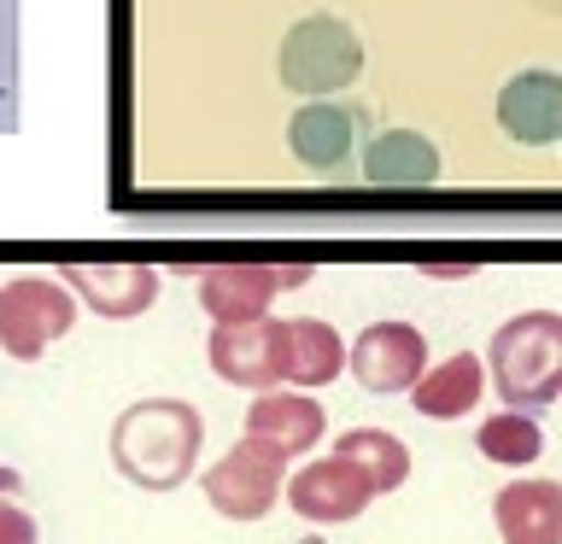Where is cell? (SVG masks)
Masks as SVG:
<instances>
[{
  "label": "cell",
  "mask_w": 562,
  "mask_h": 544,
  "mask_svg": "<svg viewBox=\"0 0 562 544\" xmlns=\"http://www.w3.org/2000/svg\"><path fill=\"white\" fill-rule=\"evenodd\" d=\"M323 404L305 398V393H258L252 398V410H246V433L263 439V445H276L281 456H299V451H311L316 439H323Z\"/></svg>",
  "instance_id": "cell-14"
},
{
  "label": "cell",
  "mask_w": 562,
  "mask_h": 544,
  "mask_svg": "<svg viewBox=\"0 0 562 544\" xmlns=\"http://www.w3.org/2000/svg\"><path fill=\"white\" fill-rule=\"evenodd\" d=\"M334 456L358 463L363 480L375 491H398L404 480H411V451H404V439L386 433V428H346L340 445H334Z\"/></svg>",
  "instance_id": "cell-18"
},
{
  "label": "cell",
  "mask_w": 562,
  "mask_h": 544,
  "mask_svg": "<svg viewBox=\"0 0 562 544\" xmlns=\"http://www.w3.org/2000/svg\"><path fill=\"white\" fill-rule=\"evenodd\" d=\"M369 498H375V486L363 480L358 463H346V456H323V463H305L288 480V503L299 521L311 526H346L358 521Z\"/></svg>",
  "instance_id": "cell-8"
},
{
  "label": "cell",
  "mask_w": 562,
  "mask_h": 544,
  "mask_svg": "<svg viewBox=\"0 0 562 544\" xmlns=\"http://www.w3.org/2000/svg\"><path fill=\"white\" fill-rule=\"evenodd\" d=\"M59 281L94 316H112V322H130V316L153 310L158 298V270H147V263H65Z\"/></svg>",
  "instance_id": "cell-11"
},
{
  "label": "cell",
  "mask_w": 562,
  "mask_h": 544,
  "mask_svg": "<svg viewBox=\"0 0 562 544\" xmlns=\"http://www.w3.org/2000/svg\"><path fill=\"white\" fill-rule=\"evenodd\" d=\"M288 147L305 170L340 175V165L351 158V147H358V112H351V105H334V94L305 100L288 123Z\"/></svg>",
  "instance_id": "cell-12"
},
{
  "label": "cell",
  "mask_w": 562,
  "mask_h": 544,
  "mask_svg": "<svg viewBox=\"0 0 562 544\" xmlns=\"http://www.w3.org/2000/svg\"><path fill=\"white\" fill-rule=\"evenodd\" d=\"M205 445V416L188 398H140L112 421V463L140 491H170L188 480Z\"/></svg>",
  "instance_id": "cell-1"
},
{
  "label": "cell",
  "mask_w": 562,
  "mask_h": 544,
  "mask_svg": "<svg viewBox=\"0 0 562 544\" xmlns=\"http://www.w3.org/2000/svg\"><path fill=\"white\" fill-rule=\"evenodd\" d=\"M363 182H375V188H428V182H439V147L422 129H381L363 147Z\"/></svg>",
  "instance_id": "cell-15"
},
{
  "label": "cell",
  "mask_w": 562,
  "mask_h": 544,
  "mask_svg": "<svg viewBox=\"0 0 562 544\" xmlns=\"http://www.w3.org/2000/svg\"><path fill=\"white\" fill-rule=\"evenodd\" d=\"M346 369L358 375L363 393H411L416 375L428 369V340L411 322H369L351 340Z\"/></svg>",
  "instance_id": "cell-6"
},
{
  "label": "cell",
  "mask_w": 562,
  "mask_h": 544,
  "mask_svg": "<svg viewBox=\"0 0 562 544\" xmlns=\"http://www.w3.org/2000/svg\"><path fill=\"white\" fill-rule=\"evenodd\" d=\"M498 129L516 147H557L562 140V77L557 70H516L498 88Z\"/></svg>",
  "instance_id": "cell-10"
},
{
  "label": "cell",
  "mask_w": 562,
  "mask_h": 544,
  "mask_svg": "<svg viewBox=\"0 0 562 544\" xmlns=\"http://www.w3.org/2000/svg\"><path fill=\"white\" fill-rule=\"evenodd\" d=\"M0 544H35V521L24 515V509L0 503Z\"/></svg>",
  "instance_id": "cell-20"
},
{
  "label": "cell",
  "mask_w": 562,
  "mask_h": 544,
  "mask_svg": "<svg viewBox=\"0 0 562 544\" xmlns=\"http://www.w3.org/2000/svg\"><path fill=\"white\" fill-rule=\"evenodd\" d=\"M77 322V293L59 275H12L0 287V351L18 363H35L53 340H65Z\"/></svg>",
  "instance_id": "cell-4"
},
{
  "label": "cell",
  "mask_w": 562,
  "mask_h": 544,
  "mask_svg": "<svg viewBox=\"0 0 562 544\" xmlns=\"http://www.w3.org/2000/svg\"><path fill=\"white\" fill-rule=\"evenodd\" d=\"M18 486H24V480H18V468L0 463V498H7V491H18Z\"/></svg>",
  "instance_id": "cell-21"
},
{
  "label": "cell",
  "mask_w": 562,
  "mask_h": 544,
  "mask_svg": "<svg viewBox=\"0 0 562 544\" xmlns=\"http://www.w3.org/2000/svg\"><path fill=\"white\" fill-rule=\"evenodd\" d=\"M481 393H486V363L474 358V351H457V358L422 369L416 386H411L416 416H428V421H457V416H469L474 404H481Z\"/></svg>",
  "instance_id": "cell-17"
},
{
  "label": "cell",
  "mask_w": 562,
  "mask_h": 544,
  "mask_svg": "<svg viewBox=\"0 0 562 544\" xmlns=\"http://www.w3.org/2000/svg\"><path fill=\"white\" fill-rule=\"evenodd\" d=\"M474 445H481V456H492V463L521 468V463H539L544 433H539V421L527 416V410H504V416H486V421H481Z\"/></svg>",
  "instance_id": "cell-19"
},
{
  "label": "cell",
  "mask_w": 562,
  "mask_h": 544,
  "mask_svg": "<svg viewBox=\"0 0 562 544\" xmlns=\"http://www.w3.org/2000/svg\"><path fill=\"white\" fill-rule=\"evenodd\" d=\"M346 369V340L323 316H293L281 322V381L293 386H328Z\"/></svg>",
  "instance_id": "cell-16"
},
{
  "label": "cell",
  "mask_w": 562,
  "mask_h": 544,
  "mask_svg": "<svg viewBox=\"0 0 562 544\" xmlns=\"http://www.w3.org/2000/svg\"><path fill=\"white\" fill-rule=\"evenodd\" d=\"M486 369L498 386L504 410H544L562 398V316L557 310H521L492 333Z\"/></svg>",
  "instance_id": "cell-2"
},
{
  "label": "cell",
  "mask_w": 562,
  "mask_h": 544,
  "mask_svg": "<svg viewBox=\"0 0 562 544\" xmlns=\"http://www.w3.org/2000/svg\"><path fill=\"white\" fill-rule=\"evenodd\" d=\"M311 270L305 263H217V270L200 275V305L211 322H246V316H270V298L281 287H299Z\"/></svg>",
  "instance_id": "cell-9"
},
{
  "label": "cell",
  "mask_w": 562,
  "mask_h": 544,
  "mask_svg": "<svg viewBox=\"0 0 562 544\" xmlns=\"http://www.w3.org/2000/svg\"><path fill=\"white\" fill-rule=\"evenodd\" d=\"M504 544H562V486L557 480H509L492 498Z\"/></svg>",
  "instance_id": "cell-13"
},
{
  "label": "cell",
  "mask_w": 562,
  "mask_h": 544,
  "mask_svg": "<svg viewBox=\"0 0 562 544\" xmlns=\"http://www.w3.org/2000/svg\"><path fill=\"white\" fill-rule=\"evenodd\" d=\"M276 77H281V88H293V94H305V100L340 94V88H351L363 77L358 30H351L346 18H334V12L299 18L276 47Z\"/></svg>",
  "instance_id": "cell-3"
},
{
  "label": "cell",
  "mask_w": 562,
  "mask_h": 544,
  "mask_svg": "<svg viewBox=\"0 0 562 544\" xmlns=\"http://www.w3.org/2000/svg\"><path fill=\"white\" fill-rule=\"evenodd\" d=\"M281 463H288V456L276 445H263V439L246 433L240 445H228L223 463L205 468V480H200L205 503L228 521H263L281 498Z\"/></svg>",
  "instance_id": "cell-5"
},
{
  "label": "cell",
  "mask_w": 562,
  "mask_h": 544,
  "mask_svg": "<svg viewBox=\"0 0 562 544\" xmlns=\"http://www.w3.org/2000/svg\"><path fill=\"white\" fill-rule=\"evenodd\" d=\"M211 369L228 386L246 393H270L281 386V322L276 316H246V322L211 328Z\"/></svg>",
  "instance_id": "cell-7"
}]
</instances>
